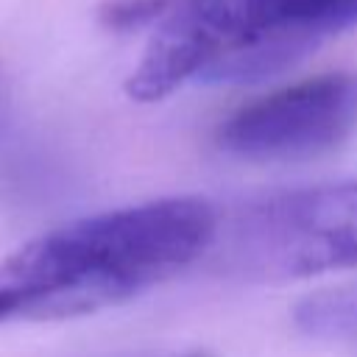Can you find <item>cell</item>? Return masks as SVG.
Returning <instances> with one entry per match:
<instances>
[{"label":"cell","mask_w":357,"mask_h":357,"mask_svg":"<svg viewBox=\"0 0 357 357\" xmlns=\"http://www.w3.org/2000/svg\"><path fill=\"white\" fill-rule=\"evenodd\" d=\"M218 226V209L192 195L53 226L0 259V324L64 321L131 301L201 259Z\"/></svg>","instance_id":"cell-1"},{"label":"cell","mask_w":357,"mask_h":357,"mask_svg":"<svg viewBox=\"0 0 357 357\" xmlns=\"http://www.w3.org/2000/svg\"><path fill=\"white\" fill-rule=\"evenodd\" d=\"M128 95L162 100L192 81H254L357 25V0H159Z\"/></svg>","instance_id":"cell-2"},{"label":"cell","mask_w":357,"mask_h":357,"mask_svg":"<svg viewBox=\"0 0 357 357\" xmlns=\"http://www.w3.org/2000/svg\"><path fill=\"white\" fill-rule=\"evenodd\" d=\"M215 268L243 282H298L357 268V176L284 190L220 218Z\"/></svg>","instance_id":"cell-3"},{"label":"cell","mask_w":357,"mask_h":357,"mask_svg":"<svg viewBox=\"0 0 357 357\" xmlns=\"http://www.w3.org/2000/svg\"><path fill=\"white\" fill-rule=\"evenodd\" d=\"M354 134L357 73H324L240 106L218 128V148L248 162H301Z\"/></svg>","instance_id":"cell-4"},{"label":"cell","mask_w":357,"mask_h":357,"mask_svg":"<svg viewBox=\"0 0 357 357\" xmlns=\"http://www.w3.org/2000/svg\"><path fill=\"white\" fill-rule=\"evenodd\" d=\"M153 357H212L201 349H187V351H167V354H153Z\"/></svg>","instance_id":"cell-5"}]
</instances>
